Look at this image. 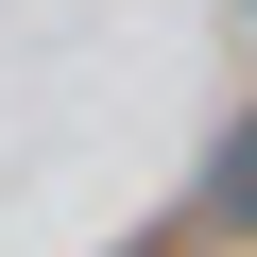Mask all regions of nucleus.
Listing matches in <instances>:
<instances>
[{
	"label": "nucleus",
	"mask_w": 257,
	"mask_h": 257,
	"mask_svg": "<svg viewBox=\"0 0 257 257\" xmlns=\"http://www.w3.org/2000/svg\"><path fill=\"white\" fill-rule=\"evenodd\" d=\"M223 206H257V155H240V172H223Z\"/></svg>",
	"instance_id": "obj_1"
}]
</instances>
